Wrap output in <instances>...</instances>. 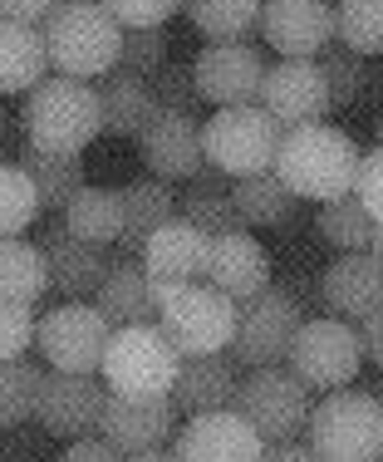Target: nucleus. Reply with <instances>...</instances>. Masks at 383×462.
Wrapping results in <instances>:
<instances>
[{
  "label": "nucleus",
  "instance_id": "f257e3e1",
  "mask_svg": "<svg viewBox=\"0 0 383 462\" xmlns=\"http://www.w3.org/2000/svg\"><path fill=\"white\" fill-rule=\"evenodd\" d=\"M40 35L50 50V69L64 79L98 84L123 60V25L108 15L104 0H59L40 20Z\"/></svg>",
  "mask_w": 383,
  "mask_h": 462
},
{
  "label": "nucleus",
  "instance_id": "f03ea898",
  "mask_svg": "<svg viewBox=\"0 0 383 462\" xmlns=\"http://www.w3.org/2000/svg\"><path fill=\"white\" fill-rule=\"evenodd\" d=\"M359 162H364V148L334 124L290 128L276 152V172L286 178V187L310 202H334V197L354 192Z\"/></svg>",
  "mask_w": 383,
  "mask_h": 462
},
{
  "label": "nucleus",
  "instance_id": "7ed1b4c3",
  "mask_svg": "<svg viewBox=\"0 0 383 462\" xmlns=\"http://www.w3.org/2000/svg\"><path fill=\"white\" fill-rule=\"evenodd\" d=\"M20 128H25V143L40 148V152H84L98 134H104L98 84L50 74L40 89L25 94Z\"/></svg>",
  "mask_w": 383,
  "mask_h": 462
},
{
  "label": "nucleus",
  "instance_id": "20e7f679",
  "mask_svg": "<svg viewBox=\"0 0 383 462\" xmlns=\"http://www.w3.org/2000/svg\"><path fill=\"white\" fill-rule=\"evenodd\" d=\"M182 349L172 345V335L158 320L152 325H123L114 329L104 355V383L118 399H172L182 374Z\"/></svg>",
  "mask_w": 383,
  "mask_h": 462
},
{
  "label": "nucleus",
  "instance_id": "39448f33",
  "mask_svg": "<svg viewBox=\"0 0 383 462\" xmlns=\"http://www.w3.org/2000/svg\"><path fill=\"white\" fill-rule=\"evenodd\" d=\"M305 443L320 462H378L383 457V399L369 389H334L315 403Z\"/></svg>",
  "mask_w": 383,
  "mask_h": 462
},
{
  "label": "nucleus",
  "instance_id": "423d86ee",
  "mask_svg": "<svg viewBox=\"0 0 383 462\" xmlns=\"http://www.w3.org/2000/svg\"><path fill=\"white\" fill-rule=\"evenodd\" d=\"M241 305L212 281L158 285V325L172 335L182 355H226L236 339Z\"/></svg>",
  "mask_w": 383,
  "mask_h": 462
},
{
  "label": "nucleus",
  "instance_id": "0eeeda50",
  "mask_svg": "<svg viewBox=\"0 0 383 462\" xmlns=\"http://www.w3.org/2000/svg\"><path fill=\"white\" fill-rule=\"evenodd\" d=\"M286 128L266 114L260 104L246 108H216L202 124V143H206V168L226 172V178H251V172H270Z\"/></svg>",
  "mask_w": 383,
  "mask_h": 462
},
{
  "label": "nucleus",
  "instance_id": "6e6552de",
  "mask_svg": "<svg viewBox=\"0 0 383 462\" xmlns=\"http://www.w3.org/2000/svg\"><path fill=\"white\" fill-rule=\"evenodd\" d=\"M236 409L251 418L266 443H290V438H305L315 413V389L300 379L290 365H270V369H251L236 389Z\"/></svg>",
  "mask_w": 383,
  "mask_h": 462
},
{
  "label": "nucleus",
  "instance_id": "1a4fd4ad",
  "mask_svg": "<svg viewBox=\"0 0 383 462\" xmlns=\"http://www.w3.org/2000/svg\"><path fill=\"white\" fill-rule=\"evenodd\" d=\"M108 339H114V325L104 320V310L94 300H64L40 315L35 355L64 374H98L108 355Z\"/></svg>",
  "mask_w": 383,
  "mask_h": 462
},
{
  "label": "nucleus",
  "instance_id": "9d476101",
  "mask_svg": "<svg viewBox=\"0 0 383 462\" xmlns=\"http://www.w3.org/2000/svg\"><path fill=\"white\" fill-rule=\"evenodd\" d=\"M305 325V310L290 291L280 285H266L260 295H251L241 305V320H236V339H232V359L241 369H270V365H286L290 345Z\"/></svg>",
  "mask_w": 383,
  "mask_h": 462
},
{
  "label": "nucleus",
  "instance_id": "9b49d317",
  "mask_svg": "<svg viewBox=\"0 0 383 462\" xmlns=\"http://www.w3.org/2000/svg\"><path fill=\"white\" fill-rule=\"evenodd\" d=\"M286 365L300 374L310 389H324V393L349 389V383L359 379V369H364V335L349 320H334V315L305 320Z\"/></svg>",
  "mask_w": 383,
  "mask_h": 462
},
{
  "label": "nucleus",
  "instance_id": "f8f14e48",
  "mask_svg": "<svg viewBox=\"0 0 383 462\" xmlns=\"http://www.w3.org/2000/svg\"><path fill=\"white\" fill-rule=\"evenodd\" d=\"M104 409H108V383L104 374H64V369H45L35 389V428L50 438H94L104 428Z\"/></svg>",
  "mask_w": 383,
  "mask_h": 462
},
{
  "label": "nucleus",
  "instance_id": "ddd939ff",
  "mask_svg": "<svg viewBox=\"0 0 383 462\" xmlns=\"http://www.w3.org/2000/svg\"><path fill=\"white\" fill-rule=\"evenodd\" d=\"M266 69L260 50L251 40H232V45H206L192 60L196 74V94L212 108H246L260 104V89H266Z\"/></svg>",
  "mask_w": 383,
  "mask_h": 462
},
{
  "label": "nucleus",
  "instance_id": "4468645a",
  "mask_svg": "<svg viewBox=\"0 0 383 462\" xmlns=\"http://www.w3.org/2000/svg\"><path fill=\"white\" fill-rule=\"evenodd\" d=\"M138 158L148 178L162 182H192L206 168V143H202V118L182 108H158L148 128L138 134Z\"/></svg>",
  "mask_w": 383,
  "mask_h": 462
},
{
  "label": "nucleus",
  "instance_id": "2eb2a0df",
  "mask_svg": "<svg viewBox=\"0 0 383 462\" xmlns=\"http://www.w3.org/2000/svg\"><path fill=\"white\" fill-rule=\"evenodd\" d=\"M260 108L276 118L280 128H310L334 114L330 79H324L320 60H280L266 69V89H260Z\"/></svg>",
  "mask_w": 383,
  "mask_h": 462
},
{
  "label": "nucleus",
  "instance_id": "dca6fc26",
  "mask_svg": "<svg viewBox=\"0 0 383 462\" xmlns=\"http://www.w3.org/2000/svg\"><path fill=\"white\" fill-rule=\"evenodd\" d=\"M178 462H260L266 438L251 428L241 409H216V413H192L172 438Z\"/></svg>",
  "mask_w": 383,
  "mask_h": 462
},
{
  "label": "nucleus",
  "instance_id": "f3484780",
  "mask_svg": "<svg viewBox=\"0 0 383 462\" xmlns=\"http://www.w3.org/2000/svg\"><path fill=\"white\" fill-rule=\"evenodd\" d=\"M256 35L280 60H320V50L339 40L334 5L330 0H266Z\"/></svg>",
  "mask_w": 383,
  "mask_h": 462
},
{
  "label": "nucleus",
  "instance_id": "a211bd4d",
  "mask_svg": "<svg viewBox=\"0 0 383 462\" xmlns=\"http://www.w3.org/2000/svg\"><path fill=\"white\" fill-rule=\"evenodd\" d=\"M182 409L178 399H118L108 393V409H104V428L98 433L118 448L123 457L133 453H158L178 438Z\"/></svg>",
  "mask_w": 383,
  "mask_h": 462
},
{
  "label": "nucleus",
  "instance_id": "6ab92c4d",
  "mask_svg": "<svg viewBox=\"0 0 383 462\" xmlns=\"http://www.w3.org/2000/svg\"><path fill=\"white\" fill-rule=\"evenodd\" d=\"M143 271L152 285H187V281H206L212 266V236L202 226H192L187 217H172L168 226H158L148 236V246L138 251Z\"/></svg>",
  "mask_w": 383,
  "mask_h": 462
},
{
  "label": "nucleus",
  "instance_id": "aec40b11",
  "mask_svg": "<svg viewBox=\"0 0 383 462\" xmlns=\"http://www.w3.org/2000/svg\"><path fill=\"white\" fill-rule=\"evenodd\" d=\"M320 295L334 320L364 325L383 305V261L369 256V251H339V261L320 281Z\"/></svg>",
  "mask_w": 383,
  "mask_h": 462
},
{
  "label": "nucleus",
  "instance_id": "412c9836",
  "mask_svg": "<svg viewBox=\"0 0 383 462\" xmlns=\"http://www.w3.org/2000/svg\"><path fill=\"white\" fill-rule=\"evenodd\" d=\"M45 256H50V271H54V291L64 295V300H94L98 285L108 276V251L104 246H89V241H79L69 226H50L45 231Z\"/></svg>",
  "mask_w": 383,
  "mask_h": 462
},
{
  "label": "nucleus",
  "instance_id": "4be33fe9",
  "mask_svg": "<svg viewBox=\"0 0 383 462\" xmlns=\"http://www.w3.org/2000/svg\"><path fill=\"white\" fill-rule=\"evenodd\" d=\"M206 281L216 291H226L236 305H246L251 295H260L270 285V256L251 231H226V236H212V266H206Z\"/></svg>",
  "mask_w": 383,
  "mask_h": 462
},
{
  "label": "nucleus",
  "instance_id": "5701e85b",
  "mask_svg": "<svg viewBox=\"0 0 383 462\" xmlns=\"http://www.w3.org/2000/svg\"><path fill=\"white\" fill-rule=\"evenodd\" d=\"M94 305L104 310V320L114 329L152 325L158 320V285H152V276L143 271L138 256H114V266H108L104 285H98Z\"/></svg>",
  "mask_w": 383,
  "mask_h": 462
},
{
  "label": "nucleus",
  "instance_id": "b1692460",
  "mask_svg": "<svg viewBox=\"0 0 383 462\" xmlns=\"http://www.w3.org/2000/svg\"><path fill=\"white\" fill-rule=\"evenodd\" d=\"M241 365L232 359V349L226 355H187L182 359V374H178V389H172V399H178L182 413H216V409H236V389H241Z\"/></svg>",
  "mask_w": 383,
  "mask_h": 462
},
{
  "label": "nucleus",
  "instance_id": "393cba45",
  "mask_svg": "<svg viewBox=\"0 0 383 462\" xmlns=\"http://www.w3.org/2000/svg\"><path fill=\"white\" fill-rule=\"evenodd\" d=\"M50 79V50L40 25L0 20V94H30Z\"/></svg>",
  "mask_w": 383,
  "mask_h": 462
},
{
  "label": "nucleus",
  "instance_id": "a878e982",
  "mask_svg": "<svg viewBox=\"0 0 383 462\" xmlns=\"http://www.w3.org/2000/svg\"><path fill=\"white\" fill-rule=\"evenodd\" d=\"M118 192H123V241H118V251H123V256H138L152 231L178 217V192L162 178H133V182L118 187Z\"/></svg>",
  "mask_w": 383,
  "mask_h": 462
},
{
  "label": "nucleus",
  "instance_id": "bb28decb",
  "mask_svg": "<svg viewBox=\"0 0 383 462\" xmlns=\"http://www.w3.org/2000/svg\"><path fill=\"white\" fill-rule=\"evenodd\" d=\"M98 104H104V134L138 138L148 128V118L158 114V89H152V79L114 69L98 79Z\"/></svg>",
  "mask_w": 383,
  "mask_h": 462
},
{
  "label": "nucleus",
  "instance_id": "cd10ccee",
  "mask_svg": "<svg viewBox=\"0 0 383 462\" xmlns=\"http://www.w3.org/2000/svg\"><path fill=\"white\" fill-rule=\"evenodd\" d=\"M178 217H187L192 226H202L206 236H226V231H251L241 217L236 197H232V178L216 168H202L192 178V187L178 197Z\"/></svg>",
  "mask_w": 383,
  "mask_h": 462
},
{
  "label": "nucleus",
  "instance_id": "c85d7f7f",
  "mask_svg": "<svg viewBox=\"0 0 383 462\" xmlns=\"http://www.w3.org/2000/svg\"><path fill=\"white\" fill-rule=\"evenodd\" d=\"M54 291V271L40 241L25 236H0V300L40 305Z\"/></svg>",
  "mask_w": 383,
  "mask_h": 462
},
{
  "label": "nucleus",
  "instance_id": "c756f323",
  "mask_svg": "<svg viewBox=\"0 0 383 462\" xmlns=\"http://www.w3.org/2000/svg\"><path fill=\"white\" fill-rule=\"evenodd\" d=\"M64 226L79 241H89V246H104V251L118 246V241H123V192H118V187L84 182L79 192L69 197V207H64Z\"/></svg>",
  "mask_w": 383,
  "mask_h": 462
},
{
  "label": "nucleus",
  "instance_id": "7c9ffc66",
  "mask_svg": "<svg viewBox=\"0 0 383 462\" xmlns=\"http://www.w3.org/2000/svg\"><path fill=\"white\" fill-rule=\"evenodd\" d=\"M266 0H187V20L206 45H232L260 30Z\"/></svg>",
  "mask_w": 383,
  "mask_h": 462
},
{
  "label": "nucleus",
  "instance_id": "2f4dec72",
  "mask_svg": "<svg viewBox=\"0 0 383 462\" xmlns=\"http://www.w3.org/2000/svg\"><path fill=\"white\" fill-rule=\"evenodd\" d=\"M20 168H25L30 182L40 187L45 212H64V207H69V197L89 182V178H84V158H79V152H40V148H30V143H25Z\"/></svg>",
  "mask_w": 383,
  "mask_h": 462
},
{
  "label": "nucleus",
  "instance_id": "473e14b6",
  "mask_svg": "<svg viewBox=\"0 0 383 462\" xmlns=\"http://www.w3.org/2000/svg\"><path fill=\"white\" fill-rule=\"evenodd\" d=\"M232 197H236L241 217H246V226H266V231L280 226V222H290L295 202H300L276 168H270V172H251V178H236Z\"/></svg>",
  "mask_w": 383,
  "mask_h": 462
},
{
  "label": "nucleus",
  "instance_id": "72a5a7b5",
  "mask_svg": "<svg viewBox=\"0 0 383 462\" xmlns=\"http://www.w3.org/2000/svg\"><path fill=\"white\" fill-rule=\"evenodd\" d=\"M374 231H378V222L369 217V207L354 192L334 197V202H320V236L334 251H369L374 246Z\"/></svg>",
  "mask_w": 383,
  "mask_h": 462
},
{
  "label": "nucleus",
  "instance_id": "f704fd0d",
  "mask_svg": "<svg viewBox=\"0 0 383 462\" xmlns=\"http://www.w3.org/2000/svg\"><path fill=\"white\" fill-rule=\"evenodd\" d=\"M40 212H45V202H40V187L30 182V172L20 162H0V236H25Z\"/></svg>",
  "mask_w": 383,
  "mask_h": 462
},
{
  "label": "nucleus",
  "instance_id": "c9c22d12",
  "mask_svg": "<svg viewBox=\"0 0 383 462\" xmlns=\"http://www.w3.org/2000/svg\"><path fill=\"white\" fill-rule=\"evenodd\" d=\"M40 365L30 359H0V428H20L35 418V389H40Z\"/></svg>",
  "mask_w": 383,
  "mask_h": 462
},
{
  "label": "nucleus",
  "instance_id": "e433bc0d",
  "mask_svg": "<svg viewBox=\"0 0 383 462\" xmlns=\"http://www.w3.org/2000/svg\"><path fill=\"white\" fill-rule=\"evenodd\" d=\"M339 40L359 54H383V0H334Z\"/></svg>",
  "mask_w": 383,
  "mask_h": 462
},
{
  "label": "nucleus",
  "instance_id": "4c0bfd02",
  "mask_svg": "<svg viewBox=\"0 0 383 462\" xmlns=\"http://www.w3.org/2000/svg\"><path fill=\"white\" fill-rule=\"evenodd\" d=\"M320 69H324V79H330V98H334V108H349L359 94H364V84H369L364 54L349 50L344 40H334V45H324V50H320Z\"/></svg>",
  "mask_w": 383,
  "mask_h": 462
},
{
  "label": "nucleus",
  "instance_id": "58836bf2",
  "mask_svg": "<svg viewBox=\"0 0 383 462\" xmlns=\"http://www.w3.org/2000/svg\"><path fill=\"white\" fill-rule=\"evenodd\" d=\"M168 30L152 25V30H123V60H118V69L138 74V79H158L162 69H168Z\"/></svg>",
  "mask_w": 383,
  "mask_h": 462
},
{
  "label": "nucleus",
  "instance_id": "ea45409f",
  "mask_svg": "<svg viewBox=\"0 0 383 462\" xmlns=\"http://www.w3.org/2000/svg\"><path fill=\"white\" fill-rule=\"evenodd\" d=\"M35 329H40L35 305L0 300V359H30V349H35Z\"/></svg>",
  "mask_w": 383,
  "mask_h": 462
},
{
  "label": "nucleus",
  "instance_id": "a19ab883",
  "mask_svg": "<svg viewBox=\"0 0 383 462\" xmlns=\"http://www.w3.org/2000/svg\"><path fill=\"white\" fill-rule=\"evenodd\" d=\"M104 5L123 30H152V25H168L178 10H187V0H104Z\"/></svg>",
  "mask_w": 383,
  "mask_h": 462
},
{
  "label": "nucleus",
  "instance_id": "79ce46f5",
  "mask_svg": "<svg viewBox=\"0 0 383 462\" xmlns=\"http://www.w3.org/2000/svg\"><path fill=\"white\" fill-rule=\"evenodd\" d=\"M158 89V108H182V114H202V94H196V74L192 64H168V69L152 79Z\"/></svg>",
  "mask_w": 383,
  "mask_h": 462
},
{
  "label": "nucleus",
  "instance_id": "37998d69",
  "mask_svg": "<svg viewBox=\"0 0 383 462\" xmlns=\"http://www.w3.org/2000/svg\"><path fill=\"white\" fill-rule=\"evenodd\" d=\"M354 197L369 207V217L383 226V143L378 148L364 152V162H359V182H354Z\"/></svg>",
  "mask_w": 383,
  "mask_h": 462
},
{
  "label": "nucleus",
  "instance_id": "c03bdc74",
  "mask_svg": "<svg viewBox=\"0 0 383 462\" xmlns=\"http://www.w3.org/2000/svg\"><path fill=\"white\" fill-rule=\"evenodd\" d=\"M59 462H128V457L118 453V448L108 443L104 433H94V438H74V443L64 448Z\"/></svg>",
  "mask_w": 383,
  "mask_h": 462
},
{
  "label": "nucleus",
  "instance_id": "a18cd8bd",
  "mask_svg": "<svg viewBox=\"0 0 383 462\" xmlns=\"http://www.w3.org/2000/svg\"><path fill=\"white\" fill-rule=\"evenodd\" d=\"M59 0H0V20H25V25H40Z\"/></svg>",
  "mask_w": 383,
  "mask_h": 462
},
{
  "label": "nucleus",
  "instance_id": "49530a36",
  "mask_svg": "<svg viewBox=\"0 0 383 462\" xmlns=\"http://www.w3.org/2000/svg\"><path fill=\"white\" fill-rule=\"evenodd\" d=\"M260 462H320V453L310 443H300V438H290V443H266Z\"/></svg>",
  "mask_w": 383,
  "mask_h": 462
},
{
  "label": "nucleus",
  "instance_id": "de8ad7c7",
  "mask_svg": "<svg viewBox=\"0 0 383 462\" xmlns=\"http://www.w3.org/2000/svg\"><path fill=\"white\" fill-rule=\"evenodd\" d=\"M359 335H364V355L383 369V305H378L374 315H369L364 325H359Z\"/></svg>",
  "mask_w": 383,
  "mask_h": 462
},
{
  "label": "nucleus",
  "instance_id": "09e8293b",
  "mask_svg": "<svg viewBox=\"0 0 383 462\" xmlns=\"http://www.w3.org/2000/svg\"><path fill=\"white\" fill-rule=\"evenodd\" d=\"M128 462H178V453H162V448H158V453H133Z\"/></svg>",
  "mask_w": 383,
  "mask_h": 462
},
{
  "label": "nucleus",
  "instance_id": "8fccbe9b",
  "mask_svg": "<svg viewBox=\"0 0 383 462\" xmlns=\"http://www.w3.org/2000/svg\"><path fill=\"white\" fill-rule=\"evenodd\" d=\"M369 256H378V261H383V226L374 231V246H369Z\"/></svg>",
  "mask_w": 383,
  "mask_h": 462
},
{
  "label": "nucleus",
  "instance_id": "3c124183",
  "mask_svg": "<svg viewBox=\"0 0 383 462\" xmlns=\"http://www.w3.org/2000/svg\"><path fill=\"white\" fill-rule=\"evenodd\" d=\"M374 134H378V143H383V108H378V118H374Z\"/></svg>",
  "mask_w": 383,
  "mask_h": 462
},
{
  "label": "nucleus",
  "instance_id": "603ef678",
  "mask_svg": "<svg viewBox=\"0 0 383 462\" xmlns=\"http://www.w3.org/2000/svg\"><path fill=\"white\" fill-rule=\"evenodd\" d=\"M0 134H5V114H0Z\"/></svg>",
  "mask_w": 383,
  "mask_h": 462
},
{
  "label": "nucleus",
  "instance_id": "864d4df0",
  "mask_svg": "<svg viewBox=\"0 0 383 462\" xmlns=\"http://www.w3.org/2000/svg\"><path fill=\"white\" fill-rule=\"evenodd\" d=\"M378 462H383V457H378Z\"/></svg>",
  "mask_w": 383,
  "mask_h": 462
}]
</instances>
